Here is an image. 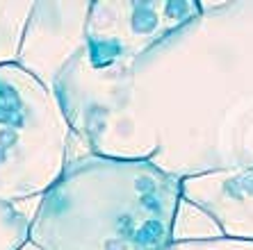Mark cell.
Listing matches in <instances>:
<instances>
[{"label":"cell","instance_id":"5b68a950","mask_svg":"<svg viewBox=\"0 0 253 250\" xmlns=\"http://www.w3.org/2000/svg\"><path fill=\"white\" fill-rule=\"evenodd\" d=\"M32 5L30 0H0V66L16 64Z\"/></svg>","mask_w":253,"mask_h":250},{"label":"cell","instance_id":"277c9868","mask_svg":"<svg viewBox=\"0 0 253 250\" xmlns=\"http://www.w3.org/2000/svg\"><path fill=\"white\" fill-rule=\"evenodd\" d=\"M91 2H35L25 23L16 64L55 91L64 66L84 46Z\"/></svg>","mask_w":253,"mask_h":250},{"label":"cell","instance_id":"3957f363","mask_svg":"<svg viewBox=\"0 0 253 250\" xmlns=\"http://www.w3.org/2000/svg\"><path fill=\"white\" fill-rule=\"evenodd\" d=\"M73 141L55 91L18 64L0 66V200H39L64 173Z\"/></svg>","mask_w":253,"mask_h":250},{"label":"cell","instance_id":"7a4b0ae2","mask_svg":"<svg viewBox=\"0 0 253 250\" xmlns=\"http://www.w3.org/2000/svg\"><path fill=\"white\" fill-rule=\"evenodd\" d=\"M203 9L206 2L194 0L91 2L84 46L55 82V96L78 139L114 107L137 59Z\"/></svg>","mask_w":253,"mask_h":250},{"label":"cell","instance_id":"8992f818","mask_svg":"<svg viewBox=\"0 0 253 250\" xmlns=\"http://www.w3.org/2000/svg\"><path fill=\"white\" fill-rule=\"evenodd\" d=\"M30 216L21 207L0 200V250H18L28 241Z\"/></svg>","mask_w":253,"mask_h":250},{"label":"cell","instance_id":"ba28073f","mask_svg":"<svg viewBox=\"0 0 253 250\" xmlns=\"http://www.w3.org/2000/svg\"><path fill=\"white\" fill-rule=\"evenodd\" d=\"M18 250H39V248H37L35 244H30V241H25V244L21 246V248H18Z\"/></svg>","mask_w":253,"mask_h":250},{"label":"cell","instance_id":"6da1fadb","mask_svg":"<svg viewBox=\"0 0 253 250\" xmlns=\"http://www.w3.org/2000/svg\"><path fill=\"white\" fill-rule=\"evenodd\" d=\"M180 180L144 159L71 155L30 216L39 250H165L173 244Z\"/></svg>","mask_w":253,"mask_h":250},{"label":"cell","instance_id":"52a82bcc","mask_svg":"<svg viewBox=\"0 0 253 250\" xmlns=\"http://www.w3.org/2000/svg\"><path fill=\"white\" fill-rule=\"evenodd\" d=\"M165 250H253V244L233 239H196V241H173Z\"/></svg>","mask_w":253,"mask_h":250}]
</instances>
